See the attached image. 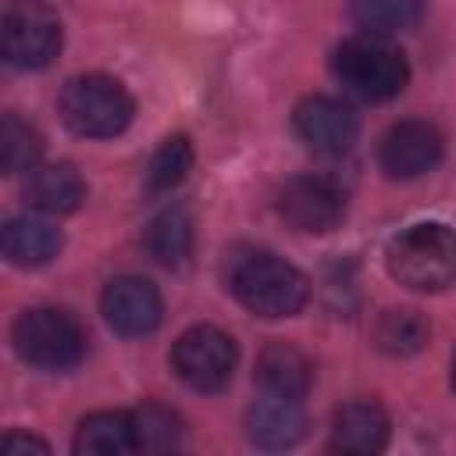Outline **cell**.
Returning <instances> with one entry per match:
<instances>
[{"mask_svg":"<svg viewBox=\"0 0 456 456\" xmlns=\"http://www.w3.org/2000/svg\"><path fill=\"white\" fill-rule=\"evenodd\" d=\"M235 360L239 349L232 335L214 324H196L171 346V370L196 392H221L235 374Z\"/></svg>","mask_w":456,"mask_h":456,"instance_id":"8992f818","label":"cell"},{"mask_svg":"<svg viewBox=\"0 0 456 456\" xmlns=\"http://www.w3.org/2000/svg\"><path fill=\"white\" fill-rule=\"evenodd\" d=\"M132 431H135V452H167L182 438L178 417L157 403H146L132 413Z\"/></svg>","mask_w":456,"mask_h":456,"instance_id":"7402d4cb","label":"cell"},{"mask_svg":"<svg viewBox=\"0 0 456 456\" xmlns=\"http://www.w3.org/2000/svg\"><path fill=\"white\" fill-rule=\"evenodd\" d=\"M349 14L367 36L381 39L413 28L424 14V0H353Z\"/></svg>","mask_w":456,"mask_h":456,"instance_id":"d6986e66","label":"cell"},{"mask_svg":"<svg viewBox=\"0 0 456 456\" xmlns=\"http://www.w3.org/2000/svg\"><path fill=\"white\" fill-rule=\"evenodd\" d=\"M331 75L338 78V86L346 93H353L356 100H367V103L392 100L410 82L406 57L395 46L381 43L378 36H356V39H346L342 46H335Z\"/></svg>","mask_w":456,"mask_h":456,"instance_id":"3957f363","label":"cell"},{"mask_svg":"<svg viewBox=\"0 0 456 456\" xmlns=\"http://www.w3.org/2000/svg\"><path fill=\"white\" fill-rule=\"evenodd\" d=\"M428 321L417 310H385L374 324V346L385 356H413L428 346Z\"/></svg>","mask_w":456,"mask_h":456,"instance_id":"ffe728a7","label":"cell"},{"mask_svg":"<svg viewBox=\"0 0 456 456\" xmlns=\"http://www.w3.org/2000/svg\"><path fill=\"white\" fill-rule=\"evenodd\" d=\"M25 200L43 214H71L86 200V182L68 160L36 164L25 178Z\"/></svg>","mask_w":456,"mask_h":456,"instance_id":"9a60e30c","label":"cell"},{"mask_svg":"<svg viewBox=\"0 0 456 456\" xmlns=\"http://www.w3.org/2000/svg\"><path fill=\"white\" fill-rule=\"evenodd\" d=\"M100 310H103V321L118 335H128V338H142V335L157 331L160 317H164V303H160L157 285L146 278H135V274L114 278L103 289Z\"/></svg>","mask_w":456,"mask_h":456,"instance_id":"9c48e42d","label":"cell"},{"mask_svg":"<svg viewBox=\"0 0 456 456\" xmlns=\"http://www.w3.org/2000/svg\"><path fill=\"white\" fill-rule=\"evenodd\" d=\"M43 157V135L32 121L18 114H4L0 121V167L4 175H28Z\"/></svg>","mask_w":456,"mask_h":456,"instance_id":"44dd1931","label":"cell"},{"mask_svg":"<svg viewBox=\"0 0 456 456\" xmlns=\"http://www.w3.org/2000/svg\"><path fill=\"white\" fill-rule=\"evenodd\" d=\"M75 452H86V456H125V452H135L132 413H118V410L89 413L75 431Z\"/></svg>","mask_w":456,"mask_h":456,"instance_id":"e0dca14e","label":"cell"},{"mask_svg":"<svg viewBox=\"0 0 456 456\" xmlns=\"http://www.w3.org/2000/svg\"><path fill=\"white\" fill-rule=\"evenodd\" d=\"M0 445H4V452H21V449H25V452H28V449H43V452H46V442H39V438H32V435H7Z\"/></svg>","mask_w":456,"mask_h":456,"instance_id":"cb8c5ba5","label":"cell"},{"mask_svg":"<svg viewBox=\"0 0 456 456\" xmlns=\"http://www.w3.org/2000/svg\"><path fill=\"white\" fill-rule=\"evenodd\" d=\"M449 381H452V392H456V356H452V378Z\"/></svg>","mask_w":456,"mask_h":456,"instance_id":"d4e9b609","label":"cell"},{"mask_svg":"<svg viewBox=\"0 0 456 456\" xmlns=\"http://www.w3.org/2000/svg\"><path fill=\"white\" fill-rule=\"evenodd\" d=\"M0 246L14 267H43L61 253V228L39 214H21L4 224Z\"/></svg>","mask_w":456,"mask_h":456,"instance_id":"2e32d148","label":"cell"},{"mask_svg":"<svg viewBox=\"0 0 456 456\" xmlns=\"http://www.w3.org/2000/svg\"><path fill=\"white\" fill-rule=\"evenodd\" d=\"M14 349L25 363L43 370H68L86 356V328L75 314L57 306H36L25 310L14 321Z\"/></svg>","mask_w":456,"mask_h":456,"instance_id":"5b68a950","label":"cell"},{"mask_svg":"<svg viewBox=\"0 0 456 456\" xmlns=\"http://www.w3.org/2000/svg\"><path fill=\"white\" fill-rule=\"evenodd\" d=\"M388 274L413 292H442L456 285V232L445 224H413L388 242Z\"/></svg>","mask_w":456,"mask_h":456,"instance_id":"7a4b0ae2","label":"cell"},{"mask_svg":"<svg viewBox=\"0 0 456 456\" xmlns=\"http://www.w3.org/2000/svg\"><path fill=\"white\" fill-rule=\"evenodd\" d=\"M388 445V413L370 399H353L335 410L331 449L346 456H370Z\"/></svg>","mask_w":456,"mask_h":456,"instance_id":"7c38bea8","label":"cell"},{"mask_svg":"<svg viewBox=\"0 0 456 456\" xmlns=\"http://www.w3.org/2000/svg\"><path fill=\"white\" fill-rule=\"evenodd\" d=\"M292 125H296V135L314 153H324V157L349 153L356 142V132H360L356 114L342 100H331V96H306L296 107Z\"/></svg>","mask_w":456,"mask_h":456,"instance_id":"8fae6325","label":"cell"},{"mask_svg":"<svg viewBox=\"0 0 456 456\" xmlns=\"http://www.w3.org/2000/svg\"><path fill=\"white\" fill-rule=\"evenodd\" d=\"M228 289L246 310H253L260 317H292L310 299L306 274L296 271L289 260L264 253V249L232 260Z\"/></svg>","mask_w":456,"mask_h":456,"instance_id":"6da1fadb","label":"cell"},{"mask_svg":"<svg viewBox=\"0 0 456 456\" xmlns=\"http://www.w3.org/2000/svg\"><path fill=\"white\" fill-rule=\"evenodd\" d=\"M146 249L164 267H182L192 253V217L185 207L171 203L146 224Z\"/></svg>","mask_w":456,"mask_h":456,"instance_id":"ac0fdd59","label":"cell"},{"mask_svg":"<svg viewBox=\"0 0 456 456\" xmlns=\"http://www.w3.org/2000/svg\"><path fill=\"white\" fill-rule=\"evenodd\" d=\"M4 61L21 71H39L61 53V18L39 0H14L4 11Z\"/></svg>","mask_w":456,"mask_h":456,"instance_id":"52a82bcc","label":"cell"},{"mask_svg":"<svg viewBox=\"0 0 456 456\" xmlns=\"http://www.w3.org/2000/svg\"><path fill=\"white\" fill-rule=\"evenodd\" d=\"M192 167V142L185 135H167L157 153L150 157V167H146V189L150 192H167L175 189Z\"/></svg>","mask_w":456,"mask_h":456,"instance_id":"603a6c76","label":"cell"},{"mask_svg":"<svg viewBox=\"0 0 456 456\" xmlns=\"http://www.w3.org/2000/svg\"><path fill=\"white\" fill-rule=\"evenodd\" d=\"M278 214L296 232L324 235L346 217V192L338 182L324 175H303L292 178L278 196Z\"/></svg>","mask_w":456,"mask_h":456,"instance_id":"ba28073f","label":"cell"},{"mask_svg":"<svg viewBox=\"0 0 456 456\" xmlns=\"http://www.w3.org/2000/svg\"><path fill=\"white\" fill-rule=\"evenodd\" d=\"M246 431L249 442L260 449H289L306 435V417L299 410V399H281L267 395L249 406L246 413Z\"/></svg>","mask_w":456,"mask_h":456,"instance_id":"4fadbf2b","label":"cell"},{"mask_svg":"<svg viewBox=\"0 0 456 456\" xmlns=\"http://www.w3.org/2000/svg\"><path fill=\"white\" fill-rule=\"evenodd\" d=\"M256 381L267 395L303 399L310 392L314 367L292 342H267L256 356Z\"/></svg>","mask_w":456,"mask_h":456,"instance_id":"5bb4252c","label":"cell"},{"mask_svg":"<svg viewBox=\"0 0 456 456\" xmlns=\"http://www.w3.org/2000/svg\"><path fill=\"white\" fill-rule=\"evenodd\" d=\"M57 107H61L64 125L89 139H110V135L125 132L132 121V110H135L128 89L110 75L68 78Z\"/></svg>","mask_w":456,"mask_h":456,"instance_id":"277c9868","label":"cell"},{"mask_svg":"<svg viewBox=\"0 0 456 456\" xmlns=\"http://www.w3.org/2000/svg\"><path fill=\"white\" fill-rule=\"evenodd\" d=\"M442 160V135L428 121H399L378 142V164L388 178H420Z\"/></svg>","mask_w":456,"mask_h":456,"instance_id":"30bf717a","label":"cell"}]
</instances>
